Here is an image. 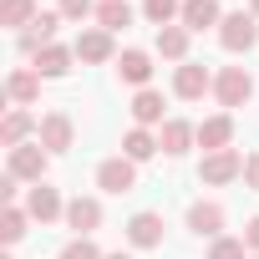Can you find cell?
<instances>
[{
    "label": "cell",
    "instance_id": "cell-14",
    "mask_svg": "<svg viewBox=\"0 0 259 259\" xmlns=\"http://www.w3.org/2000/svg\"><path fill=\"white\" fill-rule=\"evenodd\" d=\"M188 229H193L198 239H224V208L208 203V198L193 203V208H188Z\"/></svg>",
    "mask_w": 259,
    "mask_h": 259
},
{
    "label": "cell",
    "instance_id": "cell-3",
    "mask_svg": "<svg viewBox=\"0 0 259 259\" xmlns=\"http://www.w3.org/2000/svg\"><path fill=\"white\" fill-rule=\"evenodd\" d=\"M213 97H219V107H244V102L254 97V76H249L244 66H224V71L213 76Z\"/></svg>",
    "mask_w": 259,
    "mask_h": 259
},
{
    "label": "cell",
    "instance_id": "cell-5",
    "mask_svg": "<svg viewBox=\"0 0 259 259\" xmlns=\"http://www.w3.org/2000/svg\"><path fill=\"white\" fill-rule=\"evenodd\" d=\"M198 178H203V183H213V188H224V183L244 178V158H239L234 148H224V153H203V163H198Z\"/></svg>",
    "mask_w": 259,
    "mask_h": 259
},
{
    "label": "cell",
    "instance_id": "cell-19",
    "mask_svg": "<svg viewBox=\"0 0 259 259\" xmlns=\"http://www.w3.org/2000/svg\"><path fill=\"white\" fill-rule=\"evenodd\" d=\"M6 97H11L16 107H31V102L41 97V76H36V71H11V76H6Z\"/></svg>",
    "mask_w": 259,
    "mask_h": 259
},
{
    "label": "cell",
    "instance_id": "cell-31",
    "mask_svg": "<svg viewBox=\"0 0 259 259\" xmlns=\"http://www.w3.org/2000/svg\"><path fill=\"white\" fill-rule=\"evenodd\" d=\"M16 193H21V178H11V173H6V178H0V198L16 203Z\"/></svg>",
    "mask_w": 259,
    "mask_h": 259
},
{
    "label": "cell",
    "instance_id": "cell-17",
    "mask_svg": "<svg viewBox=\"0 0 259 259\" xmlns=\"http://www.w3.org/2000/svg\"><path fill=\"white\" fill-rule=\"evenodd\" d=\"M117 76L133 81V87L143 92V87L153 81V56H148V51H122V56H117Z\"/></svg>",
    "mask_w": 259,
    "mask_h": 259
},
{
    "label": "cell",
    "instance_id": "cell-8",
    "mask_svg": "<svg viewBox=\"0 0 259 259\" xmlns=\"http://www.w3.org/2000/svg\"><path fill=\"white\" fill-rule=\"evenodd\" d=\"M127 244H133V249H158L163 244V213H133V219H127Z\"/></svg>",
    "mask_w": 259,
    "mask_h": 259
},
{
    "label": "cell",
    "instance_id": "cell-35",
    "mask_svg": "<svg viewBox=\"0 0 259 259\" xmlns=\"http://www.w3.org/2000/svg\"><path fill=\"white\" fill-rule=\"evenodd\" d=\"M254 259H259V254H254Z\"/></svg>",
    "mask_w": 259,
    "mask_h": 259
},
{
    "label": "cell",
    "instance_id": "cell-33",
    "mask_svg": "<svg viewBox=\"0 0 259 259\" xmlns=\"http://www.w3.org/2000/svg\"><path fill=\"white\" fill-rule=\"evenodd\" d=\"M107 259H133V254H122V249H117V254H107Z\"/></svg>",
    "mask_w": 259,
    "mask_h": 259
},
{
    "label": "cell",
    "instance_id": "cell-16",
    "mask_svg": "<svg viewBox=\"0 0 259 259\" xmlns=\"http://www.w3.org/2000/svg\"><path fill=\"white\" fill-rule=\"evenodd\" d=\"M71 61H76V46H46L41 56H36V76H46V81H56V76H66L71 71Z\"/></svg>",
    "mask_w": 259,
    "mask_h": 259
},
{
    "label": "cell",
    "instance_id": "cell-1",
    "mask_svg": "<svg viewBox=\"0 0 259 259\" xmlns=\"http://www.w3.org/2000/svg\"><path fill=\"white\" fill-rule=\"evenodd\" d=\"M219 46L234 51V56L249 51V46H259V16H254V11H249V16H244V11L224 16V21H219Z\"/></svg>",
    "mask_w": 259,
    "mask_h": 259
},
{
    "label": "cell",
    "instance_id": "cell-11",
    "mask_svg": "<svg viewBox=\"0 0 259 259\" xmlns=\"http://www.w3.org/2000/svg\"><path fill=\"white\" fill-rule=\"evenodd\" d=\"M229 143H234V117H229V112L198 122V148H203V153H224Z\"/></svg>",
    "mask_w": 259,
    "mask_h": 259
},
{
    "label": "cell",
    "instance_id": "cell-20",
    "mask_svg": "<svg viewBox=\"0 0 259 259\" xmlns=\"http://www.w3.org/2000/svg\"><path fill=\"white\" fill-rule=\"evenodd\" d=\"M133 122H138V127H153V122H163V92L143 87V92L133 97Z\"/></svg>",
    "mask_w": 259,
    "mask_h": 259
},
{
    "label": "cell",
    "instance_id": "cell-15",
    "mask_svg": "<svg viewBox=\"0 0 259 259\" xmlns=\"http://www.w3.org/2000/svg\"><path fill=\"white\" fill-rule=\"evenodd\" d=\"M112 56H117V51H112V31L97 26V31H81V36H76V61H92V66H97V61H112Z\"/></svg>",
    "mask_w": 259,
    "mask_h": 259
},
{
    "label": "cell",
    "instance_id": "cell-29",
    "mask_svg": "<svg viewBox=\"0 0 259 259\" xmlns=\"http://www.w3.org/2000/svg\"><path fill=\"white\" fill-rule=\"evenodd\" d=\"M56 11H61V21H87V16H92L97 6H92V0H61Z\"/></svg>",
    "mask_w": 259,
    "mask_h": 259
},
{
    "label": "cell",
    "instance_id": "cell-6",
    "mask_svg": "<svg viewBox=\"0 0 259 259\" xmlns=\"http://www.w3.org/2000/svg\"><path fill=\"white\" fill-rule=\"evenodd\" d=\"M173 92H178L183 102H198L203 92H213L208 66H203V61H178V71H173Z\"/></svg>",
    "mask_w": 259,
    "mask_h": 259
},
{
    "label": "cell",
    "instance_id": "cell-12",
    "mask_svg": "<svg viewBox=\"0 0 259 259\" xmlns=\"http://www.w3.org/2000/svg\"><path fill=\"white\" fill-rule=\"evenodd\" d=\"M26 213H31V219H41V224H51V219H66V203H61V193H56V188L36 183V188H31V198H26Z\"/></svg>",
    "mask_w": 259,
    "mask_h": 259
},
{
    "label": "cell",
    "instance_id": "cell-10",
    "mask_svg": "<svg viewBox=\"0 0 259 259\" xmlns=\"http://www.w3.org/2000/svg\"><path fill=\"white\" fill-rule=\"evenodd\" d=\"M158 143H163V153H168V158H183V153L198 143V127H193V122H183V117H168V122H163V133H158Z\"/></svg>",
    "mask_w": 259,
    "mask_h": 259
},
{
    "label": "cell",
    "instance_id": "cell-30",
    "mask_svg": "<svg viewBox=\"0 0 259 259\" xmlns=\"http://www.w3.org/2000/svg\"><path fill=\"white\" fill-rule=\"evenodd\" d=\"M244 183H249V188H259V153H249V158H244Z\"/></svg>",
    "mask_w": 259,
    "mask_h": 259
},
{
    "label": "cell",
    "instance_id": "cell-13",
    "mask_svg": "<svg viewBox=\"0 0 259 259\" xmlns=\"http://www.w3.org/2000/svg\"><path fill=\"white\" fill-rule=\"evenodd\" d=\"M66 224L76 229V239H92V229H102V203L97 198H71L66 203Z\"/></svg>",
    "mask_w": 259,
    "mask_h": 259
},
{
    "label": "cell",
    "instance_id": "cell-26",
    "mask_svg": "<svg viewBox=\"0 0 259 259\" xmlns=\"http://www.w3.org/2000/svg\"><path fill=\"white\" fill-rule=\"evenodd\" d=\"M143 16L163 31V26H173V16H183V6L178 0H143Z\"/></svg>",
    "mask_w": 259,
    "mask_h": 259
},
{
    "label": "cell",
    "instance_id": "cell-28",
    "mask_svg": "<svg viewBox=\"0 0 259 259\" xmlns=\"http://www.w3.org/2000/svg\"><path fill=\"white\" fill-rule=\"evenodd\" d=\"M61 259H107V254H102L92 239H71V244L61 249Z\"/></svg>",
    "mask_w": 259,
    "mask_h": 259
},
{
    "label": "cell",
    "instance_id": "cell-34",
    "mask_svg": "<svg viewBox=\"0 0 259 259\" xmlns=\"http://www.w3.org/2000/svg\"><path fill=\"white\" fill-rule=\"evenodd\" d=\"M249 6H254V16H259V0H249Z\"/></svg>",
    "mask_w": 259,
    "mask_h": 259
},
{
    "label": "cell",
    "instance_id": "cell-18",
    "mask_svg": "<svg viewBox=\"0 0 259 259\" xmlns=\"http://www.w3.org/2000/svg\"><path fill=\"white\" fill-rule=\"evenodd\" d=\"M188 31H208V26H219L224 21V11H219V0H183V16H178Z\"/></svg>",
    "mask_w": 259,
    "mask_h": 259
},
{
    "label": "cell",
    "instance_id": "cell-27",
    "mask_svg": "<svg viewBox=\"0 0 259 259\" xmlns=\"http://www.w3.org/2000/svg\"><path fill=\"white\" fill-rule=\"evenodd\" d=\"M244 249H249L244 239H229V234H224V239L208 244V259H244Z\"/></svg>",
    "mask_w": 259,
    "mask_h": 259
},
{
    "label": "cell",
    "instance_id": "cell-4",
    "mask_svg": "<svg viewBox=\"0 0 259 259\" xmlns=\"http://www.w3.org/2000/svg\"><path fill=\"white\" fill-rule=\"evenodd\" d=\"M97 188L102 193H133L138 188V163L133 158H102L97 163Z\"/></svg>",
    "mask_w": 259,
    "mask_h": 259
},
{
    "label": "cell",
    "instance_id": "cell-22",
    "mask_svg": "<svg viewBox=\"0 0 259 259\" xmlns=\"http://www.w3.org/2000/svg\"><path fill=\"white\" fill-rule=\"evenodd\" d=\"M158 56L188 61V26H163V31H158Z\"/></svg>",
    "mask_w": 259,
    "mask_h": 259
},
{
    "label": "cell",
    "instance_id": "cell-23",
    "mask_svg": "<svg viewBox=\"0 0 259 259\" xmlns=\"http://www.w3.org/2000/svg\"><path fill=\"white\" fill-rule=\"evenodd\" d=\"M97 26H102V31L133 26V6H127V0H102V6H97Z\"/></svg>",
    "mask_w": 259,
    "mask_h": 259
},
{
    "label": "cell",
    "instance_id": "cell-32",
    "mask_svg": "<svg viewBox=\"0 0 259 259\" xmlns=\"http://www.w3.org/2000/svg\"><path fill=\"white\" fill-rule=\"evenodd\" d=\"M244 244L259 254V219H249V224H244Z\"/></svg>",
    "mask_w": 259,
    "mask_h": 259
},
{
    "label": "cell",
    "instance_id": "cell-21",
    "mask_svg": "<svg viewBox=\"0 0 259 259\" xmlns=\"http://www.w3.org/2000/svg\"><path fill=\"white\" fill-rule=\"evenodd\" d=\"M158 148H163V143H158V138L148 133V127H133V133L122 138V158H133V163H148V158H153Z\"/></svg>",
    "mask_w": 259,
    "mask_h": 259
},
{
    "label": "cell",
    "instance_id": "cell-25",
    "mask_svg": "<svg viewBox=\"0 0 259 259\" xmlns=\"http://www.w3.org/2000/svg\"><path fill=\"white\" fill-rule=\"evenodd\" d=\"M36 16V0H0V26H31Z\"/></svg>",
    "mask_w": 259,
    "mask_h": 259
},
{
    "label": "cell",
    "instance_id": "cell-7",
    "mask_svg": "<svg viewBox=\"0 0 259 259\" xmlns=\"http://www.w3.org/2000/svg\"><path fill=\"white\" fill-rule=\"evenodd\" d=\"M71 138H76V127H71V117H66V112H46V117H41L36 143H41L46 153H66V148H71Z\"/></svg>",
    "mask_w": 259,
    "mask_h": 259
},
{
    "label": "cell",
    "instance_id": "cell-2",
    "mask_svg": "<svg viewBox=\"0 0 259 259\" xmlns=\"http://www.w3.org/2000/svg\"><path fill=\"white\" fill-rule=\"evenodd\" d=\"M46 168H51V153H46L41 143H21V148H11V163H6V173H11V178L46 183Z\"/></svg>",
    "mask_w": 259,
    "mask_h": 259
},
{
    "label": "cell",
    "instance_id": "cell-9",
    "mask_svg": "<svg viewBox=\"0 0 259 259\" xmlns=\"http://www.w3.org/2000/svg\"><path fill=\"white\" fill-rule=\"evenodd\" d=\"M31 133H41V122H36L26 107H11V112H6V122H0V148L11 153V148H21Z\"/></svg>",
    "mask_w": 259,
    "mask_h": 259
},
{
    "label": "cell",
    "instance_id": "cell-24",
    "mask_svg": "<svg viewBox=\"0 0 259 259\" xmlns=\"http://www.w3.org/2000/svg\"><path fill=\"white\" fill-rule=\"evenodd\" d=\"M26 208H16V203H6V208H0V239H6V244H21L26 239Z\"/></svg>",
    "mask_w": 259,
    "mask_h": 259
}]
</instances>
